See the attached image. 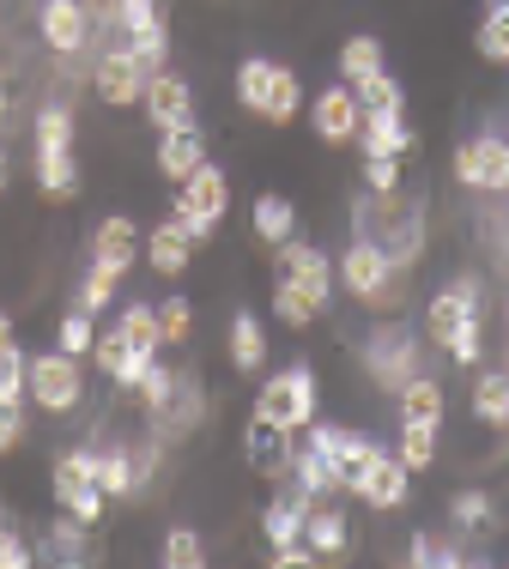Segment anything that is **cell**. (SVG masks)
I'll use <instances>...</instances> for the list:
<instances>
[{"mask_svg":"<svg viewBox=\"0 0 509 569\" xmlns=\"http://www.w3.org/2000/svg\"><path fill=\"white\" fill-rule=\"evenodd\" d=\"M437 430L443 425H400V460H407V472L437 467Z\"/></svg>","mask_w":509,"mask_h":569,"instance_id":"36","label":"cell"},{"mask_svg":"<svg viewBox=\"0 0 509 569\" xmlns=\"http://www.w3.org/2000/svg\"><path fill=\"white\" fill-rule=\"evenodd\" d=\"M140 249H146V237H140V224H133L128 212H110V219L98 224V237H91V261L116 267V273H128Z\"/></svg>","mask_w":509,"mask_h":569,"instance_id":"20","label":"cell"},{"mask_svg":"<svg viewBox=\"0 0 509 569\" xmlns=\"http://www.w3.org/2000/svg\"><path fill=\"white\" fill-rule=\"evenodd\" d=\"M164 569H207V539L194 527H170L164 533Z\"/></svg>","mask_w":509,"mask_h":569,"instance_id":"38","label":"cell"},{"mask_svg":"<svg viewBox=\"0 0 509 569\" xmlns=\"http://www.w3.org/2000/svg\"><path fill=\"white\" fill-rule=\"evenodd\" d=\"M473 49H479V61L509 67V12L486 7V19H479V31H473Z\"/></svg>","mask_w":509,"mask_h":569,"instance_id":"34","label":"cell"},{"mask_svg":"<svg viewBox=\"0 0 509 569\" xmlns=\"http://www.w3.org/2000/svg\"><path fill=\"white\" fill-rule=\"evenodd\" d=\"M473 418H479L486 430H503V425H509V376H503V370H486V376L473 382Z\"/></svg>","mask_w":509,"mask_h":569,"instance_id":"29","label":"cell"},{"mask_svg":"<svg viewBox=\"0 0 509 569\" xmlns=\"http://www.w3.org/2000/svg\"><path fill=\"white\" fill-rule=\"evenodd\" d=\"M310 121H316V140H328V146H346V140H358V121H365V103H358V91L340 79V86L316 91V103H310Z\"/></svg>","mask_w":509,"mask_h":569,"instance_id":"13","label":"cell"},{"mask_svg":"<svg viewBox=\"0 0 509 569\" xmlns=\"http://www.w3.org/2000/svg\"><path fill=\"white\" fill-rule=\"evenodd\" d=\"M303 539H310V551L321 563H340L346 551H352V527H346L340 509H310V521H303Z\"/></svg>","mask_w":509,"mask_h":569,"instance_id":"22","label":"cell"},{"mask_svg":"<svg viewBox=\"0 0 509 569\" xmlns=\"http://www.w3.org/2000/svg\"><path fill=\"white\" fill-rule=\"evenodd\" d=\"M56 146H73V110L67 103H43L37 110V152H56Z\"/></svg>","mask_w":509,"mask_h":569,"instance_id":"41","label":"cell"},{"mask_svg":"<svg viewBox=\"0 0 509 569\" xmlns=\"http://www.w3.org/2000/svg\"><path fill=\"white\" fill-rule=\"evenodd\" d=\"M291 430H279L273 418H261L255 412L249 418V430H243V455H249V467L255 472H267V479H279V472H291Z\"/></svg>","mask_w":509,"mask_h":569,"instance_id":"17","label":"cell"},{"mask_svg":"<svg viewBox=\"0 0 509 569\" xmlns=\"http://www.w3.org/2000/svg\"><path fill=\"white\" fill-rule=\"evenodd\" d=\"M24 395H31L43 412H73L79 400H86V376H79V358L73 351H43V358H31V376H24Z\"/></svg>","mask_w":509,"mask_h":569,"instance_id":"6","label":"cell"},{"mask_svg":"<svg viewBox=\"0 0 509 569\" xmlns=\"http://www.w3.org/2000/svg\"><path fill=\"white\" fill-rule=\"evenodd\" d=\"M116 284H122V273L116 267H103V261H91V273H86V284H79V309H110V297H116Z\"/></svg>","mask_w":509,"mask_h":569,"instance_id":"43","label":"cell"},{"mask_svg":"<svg viewBox=\"0 0 509 569\" xmlns=\"http://www.w3.org/2000/svg\"><path fill=\"white\" fill-rule=\"evenodd\" d=\"M91 358H98V370L116 382V370H122V358H128V340H122V328L98 333V346H91Z\"/></svg>","mask_w":509,"mask_h":569,"instance_id":"50","label":"cell"},{"mask_svg":"<svg viewBox=\"0 0 509 569\" xmlns=\"http://www.w3.org/2000/svg\"><path fill=\"white\" fill-rule=\"evenodd\" d=\"M158 328H164V346H182V340H189V328H194L189 297H164V303H158Z\"/></svg>","mask_w":509,"mask_h":569,"instance_id":"47","label":"cell"},{"mask_svg":"<svg viewBox=\"0 0 509 569\" xmlns=\"http://www.w3.org/2000/svg\"><path fill=\"white\" fill-rule=\"evenodd\" d=\"M200 164H207V133H200L194 121L158 133V176H164V182H182V176H194Z\"/></svg>","mask_w":509,"mask_h":569,"instance_id":"18","label":"cell"},{"mask_svg":"<svg viewBox=\"0 0 509 569\" xmlns=\"http://www.w3.org/2000/svg\"><path fill=\"white\" fill-rule=\"evenodd\" d=\"M273 267H279V279H291L303 297H310L316 316L333 303V279H340V273H333V261L321 249H310V242L291 237V242H279V249H273Z\"/></svg>","mask_w":509,"mask_h":569,"instance_id":"8","label":"cell"},{"mask_svg":"<svg viewBox=\"0 0 509 569\" xmlns=\"http://www.w3.org/2000/svg\"><path fill=\"white\" fill-rule=\"evenodd\" d=\"M98 485H103V497H140V479H133V455H122V449L98 455Z\"/></svg>","mask_w":509,"mask_h":569,"instance_id":"40","label":"cell"},{"mask_svg":"<svg viewBox=\"0 0 509 569\" xmlns=\"http://www.w3.org/2000/svg\"><path fill=\"white\" fill-rule=\"evenodd\" d=\"M37 31H43V43L56 49V56H79V49L91 43V7L86 0H43Z\"/></svg>","mask_w":509,"mask_h":569,"instance_id":"14","label":"cell"},{"mask_svg":"<svg viewBox=\"0 0 509 569\" xmlns=\"http://www.w3.org/2000/svg\"><path fill=\"white\" fill-rule=\"evenodd\" d=\"M365 370L382 395H400V388L419 376V340H412L407 321H382L377 333L365 340Z\"/></svg>","mask_w":509,"mask_h":569,"instance_id":"4","label":"cell"},{"mask_svg":"<svg viewBox=\"0 0 509 569\" xmlns=\"http://www.w3.org/2000/svg\"><path fill=\"white\" fill-rule=\"evenodd\" d=\"M133 395H140V400H146V412H158V406H164L170 395H177V376H170V370H164V363H152V370H146V376H140V388H133Z\"/></svg>","mask_w":509,"mask_h":569,"instance_id":"48","label":"cell"},{"mask_svg":"<svg viewBox=\"0 0 509 569\" xmlns=\"http://www.w3.org/2000/svg\"><path fill=\"white\" fill-rule=\"evenodd\" d=\"M486 7H498V12H509V0H486Z\"/></svg>","mask_w":509,"mask_h":569,"instance_id":"57","label":"cell"},{"mask_svg":"<svg viewBox=\"0 0 509 569\" xmlns=\"http://www.w3.org/2000/svg\"><path fill=\"white\" fill-rule=\"evenodd\" d=\"M449 521L461 527V533L479 539V533H491V527H498V503H491L486 491H461V497L449 503Z\"/></svg>","mask_w":509,"mask_h":569,"instance_id":"32","label":"cell"},{"mask_svg":"<svg viewBox=\"0 0 509 569\" xmlns=\"http://www.w3.org/2000/svg\"><path fill=\"white\" fill-rule=\"evenodd\" d=\"M224 207H231V176H224L219 164H200L194 176H182L177 182V200H170V219H177L182 230L194 237V249L200 242H212V230H219L224 219Z\"/></svg>","mask_w":509,"mask_h":569,"instance_id":"1","label":"cell"},{"mask_svg":"<svg viewBox=\"0 0 509 569\" xmlns=\"http://www.w3.org/2000/svg\"><path fill=\"white\" fill-rule=\"evenodd\" d=\"M303 442H316V449L333 460V472H340L346 491H352L358 472L370 467V455H377V442H370V437H352L346 425H316V418H310V430H303Z\"/></svg>","mask_w":509,"mask_h":569,"instance_id":"12","label":"cell"},{"mask_svg":"<svg viewBox=\"0 0 509 569\" xmlns=\"http://www.w3.org/2000/svg\"><path fill=\"white\" fill-rule=\"evenodd\" d=\"M467 316H486V303H479V273L449 279L443 291L431 297V316H425V333H431V346L443 351V346H449V333L461 328Z\"/></svg>","mask_w":509,"mask_h":569,"instance_id":"11","label":"cell"},{"mask_svg":"<svg viewBox=\"0 0 509 569\" xmlns=\"http://www.w3.org/2000/svg\"><path fill=\"white\" fill-rule=\"evenodd\" d=\"M333 273H340V284L358 297V303H370V309H388V303H395L400 267L388 261V249H382L377 237H352V249L340 254V267H333Z\"/></svg>","mask_w":509,"mask_h":569,"instance_id":"2","label":"cell"},{"mask_svg":"<svg viewBox=\"0 0 509 569\" xmlns=\"http://www.w3.org/2000/svg\"><path fill=\"white\" fill-rule=\"evenodd\" d=\"M310 509H316V497L303 491V485H291V491H279L273 503H267V515H261V533H267V546H291V539H303V521H310Z\"/></svg>","mask_w":509,"mask_h":569,"instance_id":"21","label":"cell"},{"mask_svg":"<svg viewBox=\"0 0 509 569\" xmlns=\"http://www.w3.org/2000/svg\"><path fill=\"white\" fill-rule=\"evenodd\" d=\"M273 563H279V569H310V563H316V551L291 539V546H273Z\"/></svg>","mask_w":509,"mask_h":569,"instance_id":"53","label":"cell"},{"mask_svg":"<svg viewBox=\"0 0 509 569\" xmlns=\"http://www.w3.org/2000/svg\"><path fill=\"white\" fill-rule=\"evenodd\" d=\"M189 261H194V237L177 219L146 230V267H152L158 279H182V273H189Z\"/></svg>","mask_w":509,"mask_h":569,"instance_id":"19","label":"cell"},{"mask_svg":"<svg viewBox=\"0 0 509 569\" xmlns=\"http://www.w3.org/2000/svg\"><path fill=\"white\" fill-rule=\"evenodd\" d=\"M377 67H382V43H377V37H346V43H340V79H346V86L370 79Z\"/></svg>","mask_w":509,"mask_h":569,"instance_id":"35","label":"cell"},{"mask_svg":"<svg viewBox=\"0 0 509 569\" xmlns=\"http://www.w3.org/2000/svg\"><path fill=\"white\" fill-rule=\"evenodd\" d=\"M24 563H31V546H24L19 533H12L7 509H0V569H24Z\"/></svg>","mask_w":509,"mask_h":569,"instance_id":"52","label":"cell"},{"mask_svg":"<svg viewBox=\"0 0 509 569\" xmlns=\"http://www.w3.org/2000/svg\"><path fill=\"white\" fill-rule=\"evenodd\" d=\"M352 497L365 509H377V515H388V509H400L412 497V472H407V460L400 455H370V467L358 472V485H352Z\"/></svg>","mask_w":509,"mask_h":569,"instance_id":"9","label":"cell"},{"mask_svg":"<svg viewBox=\"0 0 509 569\" xmlns=\"http://www.w3.org/2000/svg\"><path fill=\"white\" fill-rule=\"evenodd\" d=\"M0 346H12V316H0Z\"/></svg>","mask_w":509,"mask_h":569,"instance_id":"55","label":"cell"},{"mask_svg":"<svg viewBox=\"0 0 509 569\" xmlns=\"http://www.w3.org/2000/svg\"><path fill=\"white\" fill-rule=\"evenodd\" d=\"M255 412L261 418H273L279 430H310V418H316V370L310 363H291V370H279V376H267V388L255 395Z\"/></svg>","mask_w":509,"mask_h":569,"instance_id":"3","label":"cell"},{"mask_svg":"<svg viewBox=\"0 0 509 569\" xmlns=\"http://www.w3.org/2000/svg\"><path fill=\"white\" fill-rule=\"evenodd\" d=\"M24 376H31V358L19 351V340L0 346V400H24Z\"/></svg>","mask_w":509,"mask_h":569,"instance_id":"45","label":"cell"},{"mask_svg":"<svg viewBox=\"0 0 509 569\" xmlns=\"http://www.w3.org/2000/svg\"><path fill=\"white\" fill-rule=\"evenodd\" d=\"M0 116H7V79H0Z\"/></svg>","mask_w":509,"mask_h":569,"instance_id":"56","label":"cell"},{"mask_svg":"<svg viewBox=\"0 0 509 569\" xmlns=\"http://www.w3.org/2000/svg\"><path fill=\"white\" fill-rule=\"evenodd\" d=\"M24 442V400H0V455Z\"/></svg>","mask_w":509,"mask_h":569,"instance_id":"51","label":"cell"},{"mask_svg":"<svg viewBox=\"0 0 509 569\" xmlns=\"http://www.w3.org/2000/svg\"><path fill=\"white\" fill-rule=\"evenodd\" d=\"M49 539H56V546H49V558H56V563H79V558H86V521H73L67 509H61V521L49 527Z\"/></svg>","mask_w":509,"mask_h":569,"instance_id":"44","label":"cell"},{"mask_svg":"<svg viewBox=\"0 0 509 569\" xmlns=\"http://www.w3.org/2000/svg\"><path fill=\"white\" fill-rule=\"evenodd\" d=\"M37 188L49 200H73L79 194V164H73V146H56V152H37Z\"/></svg>","mask_w":509,"mask_h":569,"instance_id":"26","label":"cell"},{"mask_svg":"<svg viewBox=\"0 0 509 569\" xmlns=\"http://www.w3.org/2000/svg\"><path fill=\"white\" fill-rule=\"evenodd\" d=\"M358 103H365V110H407V91H400V79L388 73V67H377V73L370 79H358Z\"/></svg>","mask_w":509,"mask_h":569,"instance_id":"37","label":"cell"},{"mask_svg":"<svg viewBox=\"0 0 509 569\" xmlns=\"http://www.w3.org/2000/svg\"><path fill=\"white\" fill-rule=\"evenodd\" d=\"M273 67L279 61H267V56H243V61H237V103H243L249 116H261L267 86H273Z\"/></svg>","mask_w":509,"mask_h":569,"instance_id":"30","label":"cell"},{"mask_svg":"<svg viewBox=\"0 0 509 569\" xmlns=\"http://www.w3.org/2000/svg\"><path fill=\"white\" fill-rule=\"evenodd\" d=\"M365 188L370 194H400V158H365Z\"/></svg>","mask_w":509,"mask_h":569,"instance_id":"49","label":"cell"},{"mask_svg":"<svg viewBox=\"0 0 509 569\" xmlns=\"http://www.w3.org/2000/svg\"><path fill=\"white\" fill-rule=\"evenodd\" d=\"M273 316L286 321L291 333H303V328L316 321V303H310V297H303L291 279H273Z\"/></svg>","mask_w":509,"mask_h":569,"instance_id":"39","label":"cell"},{"mask_svg":"<svg viewBox=\"0 0 509 569\" xmlns=\"http://www.w3.org/2000/svg\"><path fill=\"white\" fill-rule=\"evenodd\" d=\"M358 146H365V158H407L419 152V133L407 128V110H365Z\"/></svg>","mask_w":509,"mask_h":569,"instance_id":"15","label":"cell"},{"mask_svg":"<svg viewBox=\"0 0 509 569\" xmlns=\"http://www.w3.org/2000/svg\"><path fill=\"white\" fill-rule=\"evenodd\" d=\"M455 182L479 188V194H503L509 188V140H498V133H473L467 146H455Z\"/></svg>","mask_w":509,"mask_h":569,"instance_id":"7","label":"cell"},{"mask_svg":"<svg viewBox=\"0 0 509 569\" xmlns=\"http://www.w3.org/2000/svg\"><path fill=\"white\" fill-rule=\"evenodd\" d=\"M407 563L412 569H455V563H461V551H455L449 539H437V533H412Z\"/></svg>","mask_w":509,"mask_h":569,"instance_id":"42","label":"cell"},{"mask_svg":"<svg viewBox=\"0 0 509 569\" xmlns=\"http://www.w3.org/2000/svg\"><path fill=\"white\" fill-rule=\"evenodd\" d=\"M395 400H400V425H443L449 418V395L431 382V376H412Z\"/></svg>","mask_w":509,"mask_h":569,"instance_id":"23","label":"cell"},{"mask_svg":"<svg viewBox=\"0 0 509 569\" xmlns=\"http://www.w3.org/2000/svg\"><path fill=\"white\" fill-rule=\"evenodd\" d=\"M249 230L267 242V249H279V242H291V237H298V212H291V200H286V194H261V200H255V219H249Z\"/></svg>","mask_w":509,"mask_h":569,"instance_id":"24","label":"cell"},{"mask_svg":"<svg viewBox=\"0 0 509 569\" xmlns=\"http://www.w3.org/2000/svg\"><path fill=\"white\" fill-rule=\"evenodd\" d=\"M128 49H133V61H140L146 73H164V61H170V31H164V19L128 31Z\"/></svg>","mask_w":509,"mask_h":569,"instance_id":"33","label":"cell"},{"mask_svg":"<svg viewBox=\"0 0 509 569\" xmlns=\"http://www.w3.org/2000/svg\"><path fill=\"white\" fill-rule=\"evenodd\" d=\"M291 479L303 485L310 497H328V491H346L340 472H333V460L316 449V442H303V449H291Z\"/></svg>","mask_w":509,"mask_h":569,"instance_id":"27","label":"cell"},{"mask_svg":"<svg viewBox=\"0 0 509 569\" xmlns=\"http://www.w3.org/2000/svg\"><path fill=\"white\" fill-rule=\"evenodd\" d=\"M146 116H152L158 133L194 121V86L182 73H152V79H146Z\"/></svg>","mask_w":509,"mask_h":569,"instance_id":"16","label":"cell"},{"mask_svg":"<svg viewBox=\"0 0 509 569\" xmlns=\"http://www.w3.org/2000/svg\"><path fill=\"white\" fill-rule=\"evenodd\" d=\"M49 479H56V503L73 515V521H86V527L103 521V503H110V497H103V485H98V455L91 449H67Z\"/></svg>","mask_w":509,"mask_h":569,"instance_id":"5","label":"cell"},{"mask_svg":"<svg viewBox=\"0 0 509 569\" xmlns=\"http://www.w3.org/2000/svg\"><path fill=\"white\" fill-rule=\"evenodd\" d=\"M7 182H12V164H7V146H0V194H7Z\"/></svg>","mask_w":509,"mask_h":569,"instance_id":"54","label":"cell"},{"mask_svg":"<svg viewBox=\"0 0 509 569\" xmlns=\"http://www.w3.org/2000/svg\"><path fill=\"white\" fill-rule=\"evenodd\" d=\"M91 346H98V328H91V309H67V316H61V351L86 358Z\"/></svg>","mask_w":509,"mask_h":569,"instance_id":"46","label":"cell"},{"mask_svg":"<svg viewBox=\"0 0 509 569\" xmlns=\"http://www.w3.org/2000/svg\"><path fill=\"white\" fill-rule=\"evenodd\" d=\"M298 110H303V79L291 73V67H273V86H267L261 121H273V128H286V121H298Z\"/></svg>","mask_w":509,"mask_h":569,"instance_id":"28","label":"cell"},{"mask_svg":"<svg viewBox=\"0 0 509 569\" xmlns=\"http://www.w3.org/2000/svg\"><path fill=\"white\" fill-rule=\"evenodd\" d=\"M116 328H122V340L133 351H152L158 358V346H164V328H158V309H146V303H128L122 316H116Z\"/></svg>","mask_w":509,"mask_h":569,"instance_id":"31","label":"cell"},{"mask_svg":"<svg viewBox=\"0 0 509 569\" xmlns=\"http://www.w3.org/2000/svg\"><path fill=\"white\" fill-rule=\"evenodd\" d=\"M503 321H509V303H503Z\"/></svg>","mask_w":509,"mask_h":569,"instance_id":"58","label":"cell"},{"mask_svg":"<svg viewBox=\"0 0 509 569\" xmlns=\"http://www.w3.org/2000/svg\"><path fill=\"white\" fill-rule=\"evenodd\" d=\"M91 79H98V98L110 103V110H133V103H146V79H152V73L133 61L128 43H116V49H103V56H98V73H91Z\"/></svg>","mask_w":509,"mask_h":569,"instance_id":"10","label":"cell"},{"mask_svg":"<svg viewBox=\"0 0 509 569\" xmlns=\"http://www.w3.org/2000/svg\"><path fill=\"white\" fill-rule=\"evenodd\" d=\"M261 363H267V328L249 316V309H237L231 316V370L255 376Z\"/></svg>","mask_w":509,"mask_h":569,"instance_id":"25","label":"cell"}]
</instances>
